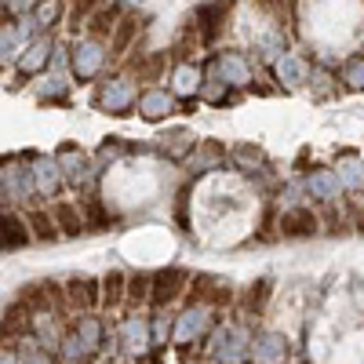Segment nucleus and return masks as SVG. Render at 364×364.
<instances>
[{"instance_id": "obj_1", "label": "nucleus", "mask_w": 364, "mask_h": 364, "mask_svg": "<svg viewBox=\"0 0 364 364\" xmlns=\"http://www.w3.org/2000/svg\"><path fill=\"white\" fill-rule=\"evenodd\" d=\"M212 350L219 357V364H248L251 350H248V339L237 324H219L215 335H212Z\"/></svg>"}, {"instance_id": "obj_2", "label": "nucleus", "mask_w": 364, "mask_h": 364, "mask_svg": "<svg viewBox=\"0 0 364 364\" xmlns=\"http://www.w3.org/2000/svg\"><path fill=\"white\" fill-rule=\"evenodd\" d=\"M189 288V274L186 270H161V274H153V295H150V303L157 310H168L171 303H179L182 292Z\"/></svg>"}, {"instance_id": "obj_3", "label": "nucleus", "mask_w": 364, "mask_h": 364, "mask_svg": "<svg viewBox=\"0 0 364 364\" xmlns=\"http://www.w3.org/2000/svg\"><path fill=\"white\" fill-rule=\"evenodd\" d=\"M208 328H212V306H208V303H197V306H186V310L179 313L171 339H175L179 346H186V342H193L197 335H204Z\"/></svg>"}, {"instance_id": "obj_4", "label": "nucleus", "mask_w": 364, "mask_h": 364, "mask_svg": "<svg viewBox=\"0 0 364 364\" xmlns=\"http://www.w3.org/2000/svg\"><path fill=\"white\" fill-rule=\"evenodd\" d=\"M102 62H106V47H102V40L84 37V40L73 44V73L81 77V81H91V77L102 70Z\"/></svg>"}, {"instance_id": "obj_5", "label": "nucleus", "mask_w": 364, "mask_h": 364, "mask_svg": "<svg viewBox=\"0 0 364 364\" xmlns=\"http://www.w3.org/2000/svg\"><path fill=\"white\" fill-rule=\"evenodd\" d=\"M135 99L139 95H135L132 77H113V81H106L102 91H99V106L106 109V113H128Z\"/></svg>"}, {"instance_id": "obj_6", "label": "nucleus", "mask_w": 364, "mask_h": 364, "mask_svg": "<svg viewBox=\"0 0 364 364\" xmlns=\"http://www.w3.org/2000/svg\"><path fill=\"white\" fill-rule=\"evenodd\" d=\"M280 237H313L321 230V215L310 208H284V215L277 219Z\"/></svg>"}, {"instance_id": "obj_7", "label": "nucleus", "mask_w": 364, "mask_h": 364, "mask_svg": "<svg viewBox=\"0 0 364 364\" xmlns=\"http://www.w3.org/2000/svg\"><path fill=\"white\" fill-rule=\"evenodd\" d=\"M66 306L73 310H95V306H102V280H91V277H77L66 284Z\"/></svg>"}, {"instance_id": "obj_8", "label": "nucleus", "mask_w": 364, "mask_h": 364, "mask_svg": "<svg viewBox=\"0 0 364 364\" xmlns=\"http://www.w3.org/2000/svg\"><path fill=\"white\" fill-rule=\"evenodd\" d=\"M251 354L259 364H284L288 361V339H284V331H259L251 342Z\"/></svg>"}, {"instance_id": "obj_9", "label": "nucleus", "mask_w": 364, "mask_h": 364, "mask_svg": "<svg viewBox=\"0 0 364 364\" xmlns=\"http://www.w3.org/2000/svg\"><path fill=\"white\" fill-rule=\"evenodd\" d=\"M58 168H62V175H66L73 186H88L91 182V168H88V157L81 153V146H73V142H66V146L58 150Z\"/></svg>"}, {"instance_id": "obj_10", "label": "nucleus", "mask_w": 364, "mask_h": 364, "mask_svg": "<svg viewBox=\"0 0 364 364\" xmlns=\"http://www.w3.org/2000/svg\"><path fill=\"white\" fill-rule=\"evenodd\" d=\"M306 189H310L313 200L335 204L339 193H342V179H339V171H331V168H317V171H313V175L306 179Z\"/></svg>"}, {"instance_id": "obj_11", "label": "nucleus", "mask_w": 364, "mask_h": 364, "mask_svg": "<svg viewBox=\"0 0 364 364\" xmlns=\"http://www.w3.org/2000/svg\"><path fill=\"white\" fill-rule=\"evenodd\" d=\"M171 109H175V95L164 91V88H150V91L139 95V113L146 120H161V117L171 113Z\"/></svg>"}, {"instance_id": "obj_12", "label": "nucleus", "mask_w": 364, "mask_h": 364, "mask_svg": "<svg viewBox=\"0 0 364 364\" xmlns=\"http://www.w3.org/2000/svg\"><path fill=\"white\" fill-rule=\"evenodd\" d=\"M33 182H37V193L52 200L58 193V186H62V168H58V161H52V157H40L37 168H33Z\"/></svg>"}, {"instance_id": "obj_13", "label": "nucleus", "mask_w": 364, "mask_h": 364, "mask_svg": "<svg viewBox=\"0 0 364 364\" xmlns=\"http://www.w3.org/2000/svg\"><path fill=\"white\" fill-rule=\"evenodd\" d=\"M29 237H33V233L26 230V219L11 215V212H0V251L19 248V244L29 241Z\"/></svg>"}, {"instance_id": "obj_14", "label": "nucleus", "mask_w": 364, "mask_h": 364, "mask_svg": "<svg viewBox=\"0 0 364 364\" xmlns=\"http://www.w3.org/2000/svg\"><path fill=\"white\" fill-rule=\"evenodd\" d=\"M117 19H120V4H102L99 11L91 15V22H88V37H95V40L113 37L117 26H120Z\"/></svg>"}, {"instance_id": "obj_15", "label": "nucleus", "mask_w": 364, "mask_h": 364, "mask_svg": "<svg viewBox=\"0 0 364 364\" xmlns=\"http://www.w3.org/2000/svg\"><path fill=\"white\" fill-rule=\"evenodd\" d=\"M52 219H55V226H62V233H81L88 226L84 208H81V204H70V200H55Z\"/></svg>"}, {"instance_id": "obj_16", "label": "nucleus", "mask_w": 364, "mask_h": 364, "mask_svg": "<svg viewBox=\"0 0 364 364\" xmlns=\"http://www.w3.org/2000/svg\"><path fill=\"white\" fill-rule=\"evenodd\" d=\"M4 186H8V197H22V200H29V193L37 189V182H33V168H4Z\"/></svg>"}, {"instance_id": "obj_17", "label": "nucleus", "mask_w": 364, "mask_h": 364, "mask_svg": "<svg viewBox=\"0 0 364 364\" xmlns=\"http://www.w3.org/2000/svg\"><path fill=\"white\" fill-rule=\"evenodd\" d=\"M47 58H52V44H47V40H33V44L22 52V58H19V73H22V77L40 73V70L47 66Z\"/></svg>"}, {"instance_id": "obj_18", "label": "nucleus", "mask_w": 364, "mask_h": 364, "mask_svg": "<svg viewBox=\"0 0 364 364\" xmlns=\"http://www.w3.org/2000/svg\"><path fill=\"white\" fill-rule=\"evenodd\" d=\"M124 299H128V277L117 274V270H109L102 277V306L106 310H117Z\"/></svg>"}, {"instance_id": "obj_19", "label": "nucleus", "mask_w": 364, "mask_h": 364, "mask_svg": "<svg viewBox=\"0 0 364 364\" xmlns=\"http://www.w3.org/2000/svg\"><path fill=\"white\" fill-rule=\"evenodd\" d=\"M135 37H139V19H135V15H124L120 26H117V33H113V40H109V55L120 58L124 52H132V40Z\"/></svg>"}, {"instance_id": "obj_20", "label": "nucleus", "mask_w": 364, "mask_h": 364, "mask_svg": "<svg viewBox=\"0 0 364 364\" xmlns=\"http://www.w3.org/2000/svg\"><path fill=\"white\" fill-rule=\"evenodd\" d=\"M219 77H223V84H248L251 70L241 55H223L219 58Z\"/></svg>"}, {"instance_id": "obj_21", "label": "nucleus", "mask_w": 364, "mask_h": 364, "mask_svg": "<svg viewBox=\"0 0 364 364\" xmlns=\"http://www.w3.org/2000/svg\"><path fill=\"white\" fill-rule=\"evenodd\" d=\"M77 339H81L84 346H88V350L95 354V350H99V346L106 342V328H102V321L99 317H91V313H88V317H81V321H77Z\"/></svg>"}, {"instance_id": "obj_22", "label": "nucleus", "mask_w": 364, "mask_h": 364, "mask_svg": "<svg viewBox=\"0 0 364 364\" xmlns=\"http://www.w3.org/2000/svg\"><path fill=\"white\" fill-rule=\"evenodd\" d=\"M200 91V70L189 66V62H182V66L175 70V77H171V95H197Z\"/></svg>"}, {"instance_id": "obj_23", "label": "nucleus", "mask_w": 364, "mask_h": 364, "mask_svg": "<svg viewBox=\"0 0 364 364\" xmlns=\"http://www.w3.org/2000/svg\"><path fill=\"white\" fill-rule=\"evenodd\" d=\"M223 146H219V142H200V146H197V153L193 157H189V168H193V171H208V168H219V164H223Z\"/></svg>"}, {"instance_id": "obj_24", "label": "nucleus", "mask_w": 364, "mask_h": 364, "mask_svg": "<svg viewBox=\"0 0 364 364\" xmlns=\"http://www.w3.org/2000/svg\"><path fill=\"white\" fill-rule=\"evenodd\" d=\"M120 331H124V342H128V350H146L150 331H146V321H142L139 313H132V317H124Z\"/></svg>"}, {"instance_id": "obj_25", "label": "nucleus", "mask_w": 364, "mask_h": 364, "mask_svg": "<svg viewBox=\"0 0 364 364\" xmlns=\"http://www.w3.org/2000/svg\"><path fill=\"white\" fill-rule=\"evenodd\" d=\"M99 8H102V0H73L70 4V29L73 33H81V26H88Z\"/></svg>"}, {"instance_id": "obj_26", "label": "nucleus", "mask_w": 364, "mask_h": 364, "mask_svg": "<svg viewBox=\"0 0 364 364\" xmlns=\"http://www.w3.org/2000/svg\"><path fill=\"white\" fill-rule=\"evenodd\" d=\"M26 226H33V230H29V233H33L37 241H55V237H58V230H55V219H52V212H29Z\"/></svg>"}, {"instance_id": "obj_27", "label": "nucleus", "mask_w": 364, "mask_h": 364, "mask_svg": "<svg viewBox=\"0 0 364 364\" xmlns=\"http://www.w3.org/2000/svg\"><path fill=\"white\" fill-rule=\"evenodd\" d=\"M277 77H280L284 84H303L306 66H303L295 55H284V58H277Z\"/></svg>"}, {"instance_id": "obj_28", "label": "nucleus", "mask_w": 364, "mask_h": 364, "mask_svg": "<svg viewBox=\"0 0 364 364\" xmlns=\"http://www.w3.org/2000/svg\"><path fill=\"white\" fill-rule=\"evenodd\" d=\"M171 331H175V324H171V313L168 310H157L153 313V324H150V342L153 346H164Z\"/></svg>"}, {"instance_id": "obj_29", "label": "nucleus", "mask_w": 364, "mask_h": 364, "mask_svg": "<svg viewBox=\"0 0 364 364\" xmlns=\"http://www.w3.org/2000/svg\"><path fill=\"white\" fill-rule=\"evenodd\" d=\"M58 350H62V357H66L70 364H84L88 361V346L77 339V331H70V335H62V342H58Z\"/></svg>"}, {"instance_id": "obj_30", "label": "nucleus", "mask_w": 364, "mask_h": 364, "mask_svg": "<svg viewBox=\"0 0 364 364\" xmlns=\"http://www.w3.org/2000/svg\"><path fill=\"white\" fill-rule=\"evenodd\" d=\"M150 295H153V277L150 274L128 277V303H150Z\"/></svg>"}, {"instance_id": "obj_31", "label": "nucleus", "mask_w": 364, "mask_h": 364, "mask_svg": "<svg viewBox=\"0 0 364 364\" xmlns=\"http://www.w3.org/2000/svg\"><path fill=\"white\" fill-rule=\"evenodd\" d=\"M339 179H342V186L361 189L364 186V161H357V157H346V161L339 164Z\"/></svg>"}, {"instance_id": "obj_32", "label": "nucleus", "mask_w": 364, "mask_h": 364, "mask_svg": "<svg viewBox=\"0 0 364 364\" xmlns=\"http://www.w3.org/2000/svg\"><path fill=\"white\" fill-rule=\"evenodd\" d=\"M164 139H168V142H164V153H168V157H186L189 150L197 146V139L189 135V132H175V135H164Z\"/></svg>"}, {"instance_id": "obj_33", "label": "nucleus", "mask_w": 364, "mask_h": 364, "mask_svg": "<svg viewBox=\"0 0 364 364\" xmlns=\"http://www.w3.org/2000/svg\"><path fill=\"white\" fill-rule=\"evenodd\" d=\"M164 66H168V55H164V52H153L146 62L139 58V77H142V81H157Z\"/></svg>"}, {"instance_id": "obj_34", "label": "nucleus", "mask_w": 364, "mask_h": 364, "mask_svg": "<svg viewBox=\"0 0 364 364\" xmlns=\"http://www.w3.org/2000/svg\"><path fill=\"white\" fill-rule=\"evenodd\" d=\"M58 11H62V0H44V4L37 8V29H52L58 22Z\"/></svg>"}, {"instance_id": "obj_35", "label": "nucleus", "mask_w": 364, "mask_h": 364, "mask_svg": "<svg viewBox=\"0 0 364 364\" xmlns=\"http://www.w3.org/2000/svg\"><path fill=\"white\" fill-rule=\"evenodd\" d=\"M19 44H26L19 37V29H15V26H0V58L11 55V52H19Z\"/></svg>"}, {"instance_id": "obj_36", "label": "nucleus", "mask_w": 364, "mask_h": 364, "mask_svg": "<svg viewBox=\"0 0 364 364\" xmlns=\"http://www.w3.org/2000/svg\"><path fill=\"white\" fill-rule=\"evenodd\" d=\"M259 47H262V55H277V58H284V47H288V40H284V33L277 29V33H270V37H262L259 40Z\"/></svg>"}, {"instance_id": "obj_37", "label": "nucleus", "mask_w": 364, "mask_h": 364, "mask_svg": "<svg viewBox=\"0 0 364 364\" xmlns=\"http://www.w3.org/2000/svg\"><path fill=\"white\" fill-rule=\"evenodd\" d=\"M342 81L350 88H364V58H350L342 70Z\"/></svg>"}, {"instance_id": "obj_38", "label": "nucleus", "mask_w": 364, "mask_h": 364, "mask_svg": "<svg viewBox=\"0 0 364 364\" xmlns=\"http://www.w3.org/2000/svg\"><path fill=\"white\" fill-rule=\"evenodd\" d=\"M44 95H55V99H62V95H66V81H62V77H52V81L44 84Z\"/></svg>"}, {"instance_id": "obj_39", "label": "nucleus", "mask_w": 364, "mask_h": 364, "mask_svg": "<svg viewBox=\"0 0 364 364\" xmlns=\"http://www.w3.org/2000/svg\"><path fill=\"white\" fill-rule=\"evenodd\" d=\"M350 212H354L350 226H357V230L364 233V200H350Z\"/></svg>"}, {"instance_id": "obj_40", "label": "nucleus", "mask_w": 364, "mask_h": 364, "mask_svg": "<svg viewBox=\"0 0 364 364\" xmlns=\"http://www.w3.org/2000/svg\"><path fill=\"white\" fill-rule=\"evenodd\" d=\"M0 364H22L15 354H8V350H0Z\"/></svg>"}]
</instances>
